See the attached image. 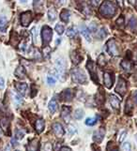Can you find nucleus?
I'll use <instances>...</instances> for the list:
<instances>
[{
    "label": "nucleus",
    "mask_w": 137,
    "mask_h": 151,
    "mask_svg": "<svg viewBox=\"0 0 137 151\" xmlns=\"http://www.w3.org/2000/svg\"><path fill=\"white\" fill-rule=\"evenodd\" d=\"M100 94H101V90H100V92H99V94L96 95V102L99 104H103L104 102V95L103 94L100 96Z\"/></svg>",
    "instance_id": "2f4dec72"
},
{
    "label": "nucleus",
    "mask_w": 137,
    "mask_h": 151,
    "mask_svg": "<svg viewBox=\"0 0 137 151\" xmlns=\"http://www.w3.org/2000/svg\"><path fill=\"white\" fill-rule=\"evenodd\" d=\"M87 68L88 69L92 80L95 83H98V75H97V70H96V67H95V63L91 59H88V61L87 63Z\"/></svg>",
    "instance_id": "39448f33"
},
{
    "label": "nucleus",
    "mask_w": 137,
    "mask_h": 151,
    "mask_svg": "<svg viewBox=\"0 0 137 151\" xmlns=\"http://www.w3.org/2000/svg\"><path fill=\"white\" fill-rule=\"evenodd\" d=\"M55 31H57L59 35H62L65 31V29H64V26H62V24H57L55 26Z\"/></svg>",
    "instance_id": "72a5a7b5"
},
{
    "label": "nucleus",
    "mask_w": 137,
    "mask_h": 151,
    "mask_svg": "<svg viewBox=\"0 0 137 151\" xmlns=\"http://www.w3.org/2000/svg\"><path fill=\"white\" fill-rule=\"evenodd\" d=\"M32 34L34 35V42L37 43V39H38V34H36V28L32 29Z\"/></svg>",
    "instance_id": "c03bdc74"
},
{
    "label": "nucleus",
    "mask_w": 137,
    "mask_h": 151,
    "mask_svg": "<svg viewBox=\"0 0 137 151\" xmlns=\"http://www.w3.org/2000/svg\"><path fill=\"white\" fill-rule=\"evenodd\" d=\"M126 135H127V132L126 130H123V132H120V135H119V138H118V141L121 143V142H123V140L126 138Z\"/></svg>",
    "instance_id": "58836bf2"
},
{
    "label": "nucleus",
    "mask_w": 137,
    "mask_h": 151,
    "mask_svg": "<svg viewBox=\"0 0 137 151\" xmlns=\"http://www.w3.org/2000/svg\"><path fill=\"white\" fill-rule=\"evenodd\" d=\"M43 5H44V1H43V0H35V1H34L35 11H36L37 12L42 11V9H43Z\"/></svg>",
    "instance_id": "412c9836"
},
{
    "label": "nucleus",
    "mask_w": 137,
    "mask_h": 151,
    "mask_svg": "<svg viewBox=\"0 0 137 151\" xmlns=\"http://www.w3.org/2000/svg\"><path fill=\"white\" fill-rule=\"evenodd\" d=\"M106 48H107V52L112 57H118L119 55V48L116 44L115 39H109L108 42L106 43Z\"/></svg>",
    "instance_id": "7ed1b4c3"
},
{
    "label": "nucleus",
    "mask_w": 137,
    "mask_h": 151,
    "mask_svg": "<svg viewBox=\"0 0 137 151\" xmlns=\"http://www.w3.org/2000/svg\"><path fill=\"white\" fill-rule=\"evenodd\" d=\"M115 1H116V3L118 4V6H119V7L123 8V6H124V2H123V0H115Z\"/></svg>",
    "instance_id": "de8ad7c7"
},
{
    "label": "nucleus",
    "mask_w": 137,
    "mask_h": 151,
    "mask_svg": "<svg viewBox=\"0 0 137 151\" xmlns=\"http://www.w3.org/2000/svg\"><path fill=\"white\" fill-rule=\"evenodd\" d=\"M80 32H81V34L83 35L84 38L87 39L88 42H90V39H91V38H90V32H89V29L87 26H80Z\"/></svg>",
    "instance_id": "6ab92c4d"
},
{
    "label": "nucleus",
    "mask_w": 137,
    "mask_h": 151,
    "mask_svg": "<svg viewBox=\"0 0 137 151\" xmlns=\"http://www.w3.org/2000/svg\"><path fill=\"white\" fill-rule=\"evenodd\" d=\"M107 151H118V148L112 142H110L107 145Z\"/></svg>",
    "instance_id": "f704fd0d"
},
{
    "label": "nucleus",
    "mask_w": 137,
    "mask_h": 151,
    "mask_svg": "<svg viewBox=\"0 0 137 151\" xmlns=\"http://www.w3.org/2000/svg\"><path fill=\"white\" fill-rule=\"evenodd\" d=\"M39 140L38 139L34 138V139L29 141L28 151H39Z\"/></svg>",
    "instance_id": "dca6fc26"
},
{
    "label": "nucleus",
    "mask_w": 137,
    "mask_h": 151,
    "mask_svg": "<svg viewBox=\"0 0 137 151\" xmlns=\"http://www.w3.org/2000/svg\"><path fill=\"white\" fill-rule=\"evenodd\" d=\"M134 1H135V0H130V3L131 2V3H133V4H134Z\"/></svg>",
    "instance_id": "5fc2aeb1"
},
{
    "label": "nucleus",
    "mask_w": 137,
    "mask_h": 151,
    "mask_svg": "<svg viewBox=\"0 0 137 151\" xmlns=\"http://www.w3.org/2000/svg\"><path fill=\"white\" fill-rule=\"evenodd\" d=\"M48 109H49L51 114H55V112H57V100H55V99L50 100V102L48 104Z\"/></svg>",
    "instance_id": "aec40b11"
},
{
    "label": "nucleus",
    "mask_w": 137,
    "mask_h": 151,
    "mask_svg": "<svg viewBox=\"0 0 137 151\" xmlns=\"http://www.w3.org/2000/svg\"><path fill=\"white\" fill-rule=\"evenodd\" d=\"M68 130L70 132V134H73L74 132H76L75 127H74L73 125H69V129H68Z\"/></svg>",
    "instance_id": "ea45409f"
},
{
    "label": "nucleus",
    "mask_w": 137,
    "mask_h": 151,
    "mask_svg": "<svg viewBox=\"0 0 137 151\" xmlns=\"http://www.w3.org/2000/svg\"><path fill=\"white\" fill-rule=\"evenodd\" d=\"M131 102H130V99L128 100V102H127V103H126V108H125V112H126V114L127 115H131L130 114V110L129 109H131Z\"/></svg>",
    "instance_id": "e433bc0d"
},
{
    "label": "nucleus",
    "mask_w": 137,
    "mask_h": 151,
    "mask_svg": "<svg viewBox=\"0 0 137 151\" xmlns=\"http://www.w3.org/2000/svg\"><path fill=\"white\" fill-rule=\"evenodd\" d=\"M14 74H15V76H16V77H18L20 79H24V78H25L27 72H25V69H24V68L23 66H19L16 69V70H15Z\"/></svg>",
    "instance_id": "a211bd4d"
},
{
    "label": "nucleus",
    "mask_w": 137,
    "mask_h": 151,
    "mask_svg": "<svg viewBox=\"0 0 137 151\" xmlns=\"http://www.w3.org/2000/svg\"><path fill=\"white\" fill-rule=\"evenodd\" d=\"M52 129H53V132L54 133L57 135V137H62L63 135L65 134V130L62 127V125L58 123V122H55L52 125Z\"/></svg>",
    "instance_id": "9d476101"
},
{
    "label": "nucleus",
    "mask_w": 137,
    "mask_h": 151,
    "mask_svg": "<svg viewBox=\"0 0 137 151\" xmlns=\"http://www.w3.org/2000/svg\"><path fill=\"white\" fill-rule=\"evenodd\" d=\"M136 140H137V135H136Z\"/></svg>",
    "instance_id": "4d7b16f0"
},
{
    "label": "nucleus",
    "mask_w": 137,
    "mask_h": 151,
    "mask_svg": "<svg viewBox=\"0 0 137 151\" xmlns=\"http://www.w3.org/2000/svg\"><path fill=\"white\" fill-rule=\"evenodd\" d=\"M116 24H118V26H122L124 24V18L122 16L119 17L118 20H116Z\"/></svg>",
    "instance_id": "79ce46f5"
},
{
    "label": "nucleus",
    "mask_w": 137,
    "mask_h": 151,
    "mask_svg": "<svg viewBox=\"0 0 137 151\" xmlns=\"http://www.w3.org/2000/svg\"><path fill=\"white\" fill-rule=\"evenodd\" d=\"M103 82L105 87L107 88H111L114 83V79H113V75L110 72H104L103 74Z\"/></svg>",
    "instance_id": "f8f14e48"
},
{
    "label": "nucleus",
    "mask_w": 137,
    "mask_h": 151,
    "mask_svg": "<svg viewBox=\"0 0 137 151\" xmlns=\"http://www.w3.org/2000/svg\"><path fill=\"white\" fill-rule=\"evenodd\" d=\"M84 115H85V112H84V110L82 109H76L74 111V118L75 119H82V117H84Z\"/></svg>",
    "instance_id": "bb28decb"
},
{
    "label": "nucleus",
    "mask_w": 137,
    "mask_h": 151,
    "mask_svg": "<svg viewBox=\"0 0 137 151\" xmlns=\"http://www.w3.org/2000/svg\"><path fill=\"white\" fill-rule=\"evenodd\" d=\"M58 1H59L60 4H64L66 2V0H58Z\"/></svg>",
    "instance_id": "864d4df0"
},
{
    "label": "nucleus",
    "mask_w": 137,
    "mask_h": 151,
    "mask_svg": "<svg viewBox=\"0 0 137 151\" xmlns=\"http://www.w3.org/2000/svg\"><path fill=\"white\" fill-rule=\"evenodd\" d=\"M60 151H72V150L68 147H62L61 148H60Z\"/></svg>",
    "instance_id": "09e8293b"
},
{
    "label": "nucleus",
    "mask_w": 137,
    "mask_h": 151,
    "mask_svg": "<svg viewBox=\"0 0 137 151\" xmlns=\"http://www.w3.org/2000/svg\"><path fill=\"white\" fill-rule=\"evenodd\" d=\"M70 57H72V62L74 64H79L81 62V60H82V58H83L79 54H77L76 52H72V54H70Z\"/></svg>",
    "instance_id": "b1692460"
},
{
    "label": "nucleus",
    "mask_w": 137,
    "mask_h": 151,
    "mask_svg": "<svg viewBox=\"0 0 137 151\" xmlns=\"http://www.w3.org/2000/svg\"><path fill=\"white\" fill-rule=\"evenodd\" d=\"M76 33H77V32H76V29L73 26H72V27H70V28L67 29V36L69 38H74Z\"/></svg>",
    "instance_id": "c85d7f7f"
},
{
    "label": "nucleus",
    "mask_w": 137,
    "mask_h": 151,
    "mask_svg": "<svg viewBox=\"0 0 137 151\" xmlns=\"http://www.w3.org/2000/svg\"><path fill=\"white\" fill-rule=\"evenodd\" d=\"M42 43H43L44 46L46 47L47 45L50 43L51 39H52V37H53L52 29L47 26H44L42 27Z\"/></svg>",
    "instance_id": "20e7f679"
},
{
    "label": "nucleus",
    "mask_w": 137,
    "mask_h": 151,
    "mask_svg": "<svg viewBox=\"0 0 137 151\" xmlns=\"http://www.w3.org/2000/svg\"><path fill=\"white\" fill-rule=\"evenodd\" d=\"M7 19L4 16H0V31L6 32L7 30Z\"/></svg>",
    "instance_id": "5701e85b"
},
{
    "label": "nucleus",
    "mask_w": 137,
    "mask_h": 151,
    "mask_svg": "<svg viewBox=\"0 0 137 151\" xmlns=\"http://www.w3.org/2000/svg\"><path fill=\"white\" fill-rule=\"evenodd\" d=\"M115 12H116V7L113 2L106 0V1H104L100 5V13L103 15V16L110 18V17H113L115 14Z\"/></svg>",
    "instance_id": "f257e3e1"
},
{
    "label": "nucleus",
    "mask_w": 137,
    "mask_h": 151,
    "mask_svg": "<svg viewBox=\"0 0 137 151\" xmlns=\"http://www.w3.org/2000/svg\"><path fill=\"white\" fill-rule=\"evenodd\" d=\"M70 106H63L62 110H61V117L63 118V120L65 122H69L70 118Z\"/></svg>",
    "instance_id": "4468645a"
},
{
    "label": "nucleus",
    "mask_w": 137,
    "mask_h": 151,
    "mask_svg": "<svg viewBox=\"0 0 137 151\" xmlns=\"http://www.w3.org/2000/svg\"><path fill=\"white\" fill-rule=\"evenodd\" d=\"M96 123H97V118L96 117H89L85 120V125L88 126H94Z\"/></svg>",
    "instance_id": "473e14b6"
},
{
    "label": "nucleus",
    "mask_w": 137,
    "mask_h": 151,
    "mask_svg": "<svg viewBox=\"0 0 137 151\" xmlns=\"http://www.w3.org/2000/svg\"><path fill=\"white\" fill-rule=\"evenodd\" d=\"M57 11H55V9L52 8L51 9H49V11H48V17H49L50 21H55V20L57 19Z\"/></svg>",
    "instance_id": "a878e982"
},
{
    "label": "nucleus",
    "mask_w": 137,
    "mask_h": 151,
    "mask_svg": "<svg viewBox=\"0 0 137 151\" xmlns=\"http://www.w3.org/2000/svg\"><path fill=\"white\" fill-rule=\"evenodd\" d=\"M72 80L77 84H85L87 83V76H85V72H83L82 69H72Z\"/></svg>",
    "instance_id": "f03ea898"
},
{
    "label": "nucleus",
    "mask_w": 137,
    "mask_h": 151,
    "mask_svg": "<svg viewBox=\"0 0 137 151\" xmlns=\"http://www.w3.org/2000/svg\"><path fill=\"white\" fill-rule=\"evenodd\" d=\"M73 90L72 89H66L60 94V98L64 102H70L73 99Z\"/></svg>",
    "instance_id": "9b49d317"
},
{
    "label": "nucleus",
    "mask_w": 137,
    "mask_h": 151,
    "mask_svg": "<svg viewBox=\"0 0 137 151\" xmlns=\"http://www.w3.org/2000/svg\"><path fill=\"white\" fill-rule=\"evenodd\" d=\"M21 1L24 2V3H25V2H27V0H21Z\"/></svg>",
    "instance_id": "6e6d98bb"
},
{
    "label": "nucleus",
    "mask_w": 137,
    "mask_h": 151,
    "mask_svg": "<svg viewBox=\"0 0 137 151\" xmlns=\"http://www.w3.org/2000/svg\"><path fill=\"white\" fill-rule=\"evenodd\" d=\"M60 19H61L63 22L68 23L70 19V11H67V9H63L61 13H60Z\"/></svg>",
    "instance_id": "393cba45"
},
{
    "label": "nucleus",
    "mask_w": 137,
    "mask_h": 151,
    "mask_svg": "<svg viewBox=\"0 0 137 151\" xmlns=\"http://www.w3.org/2000/svg\"><path fill=\"white\" fill-rule=\"evenodd\" d=\"M133 97H134V100H135L136 103H137V91H135V92H134V94H133Z\"/></svg>",
    "instance_id": "603ef678"
},
{
    "label": "nucleus",
    "mask_w": 137,
    "mask_h": 151,
    "mask_svg": "<svg viewBox=\"0 0 137 151\" xmlns=\"http://www.w3.org/2000/svg\"><path fill=\"white\" fill-rule=\"evenodd\" d=\"M131 145L130 143H124L122 145V151H131Z\"/></svg>",
    "instance_id": "c9c22d12"
},
{
    "label": "nucleus",
    "mask_w": 137,
    "mask_h": 151,
    "mask_svg": "<svg viewBox=\"0 0 137 151\" xmlns=\"http://www.w3.org/2000/svg\"><path fill=\"white\" fill-rule=\"evenodd\" d=\"M11 143H12V145H13V147H14V145H17V141H16V138H15V139H11Z\"/></svg>",
    "instance_id": "3c124183"
},
{
    "label": "nucleus",
    "mask_w": 137,
    "mask_h": 151,
    "mask_svg": "<svg viewBox=\"0 0 137 151\" xmlns=\"http://www.w3.org/2000/svg\"><path fill=\"white\" fill-rule=\"evenodd\" d=\"M44 149H45V151H52V145L50 144H46L44 147Z\"/></svg>",
    "instance_id": "49530a36"
},
{
    "label": "nucleus",
    "mask_w": 137,
    "mask_h": 151,
    "mask_svg": "<svg viewBox=\"0 0 137 151\" xmlns=\"http://www.w3.org/2000/svg\"><path fill=\"white\" fill-rule=\"evenodd\" d=\"M16 151H19V150H16Z\"/></svg>",
    "instance_id": "bf43d9fd"
},
{
    "label": "nucleus",
    "mask_w": 137,
    "mask_h": 151,
    "mask_svg": "<svg viewBox=\"0 0 137 151\" xmlns=\"http://www.w3.org/2000/svg\"><path fill=\"white\" fill-rule=\"evenodd\" d=\"M105 135V130L103 128H100L99 130H97L96 132H94L93 133V140L95 143L100 144L103 142V140L104 138Z\"/></svg>",
    "instance_id": "1a4fd4ad"
},
{
    "label": "nucleus",
    "mask_w": 137,
    "mask_h": 151,
    "mask_svg": "<svg viewBox=\"0 0 137 151\" xmlns=\"http://www.w3.org/2000/svg\"><path fill=\"white\" fill-rule=\"evenodd\" d=\"M5 87V81L2 77H0V89H3Z\"/></svg>",
    "instance_id": "a18cd8bd"
},
{
    "label": "nucleus",
    "mask_w": 137,
    "mask_h": 151,
    "mask_svg": "<svg viewBox=\"0 0 137 151\" xmlns=\"http://www.w3.org/2000/svg\"><path fill=\"white\" fill-rule=\"evenodd\" d=\"M44 126H45V123H44L43 119H42V118L37 119L36 122H35V129H36V132L38 133H40L44 130Z\"/></svg>",
    "instance_id": "f3484780"
},
{
    "label": "nucleus",
    "mask_w": 137,
    "mask_h": 151,
    "mask_svg": "<svg viewBox=\"0 0 137 151\" xmlns=\"http://www.w3.org/2000/svg\"><path fill=\"white\" fill-rule=\"evenodd\" d=\"M47 82H48V84H55V78H53V77H51V76H49L48 78H47Z\"/></svg>",
    "instance_id": "a19ab883"
},
{
    "label": "nucleus",
    "mask_w": 137,
    "mask_h": 151,
    "mask_svg": "<svg viewBox=\"0 0 137 151\" xmlns=\"http://www.w3.org/2000/svg\"><path fill=\"white\" fill-rule=\"evenodd\" d=\"M105 31V30L103 28V29H101L100 30V31L99 32V34H98V36H99V38H100V39H103V38H104L105 36H106V33L104 32Z\"/></svg>",
    "instance_id": "37998d69"
},
{
    "label": "nucleus",
    "mask_w": 137,
    "mask_h": 151,
    "mask_svg": "<svg viewBox=\"0 0 137 151\" xmlns=\"http://www.w3.org/2000/svg\"><path fill=\"white\" fill-rule=\"evenodd\" d=\"M120 66L124 70H126V72H130V70L133 69V64L130 61H128V60H123V61L120 63Z\"/></svg>",
    "instance_id": "4be33fe9"
},
{
    "label": "nucleus",
    "mask_w": 137,
    "mask_h": 151,
    "mask_svg": "<svg viewBox=\"0 0 137 151\" xmlns=\"http://www.w3.org/2000/svg\"><path fill=\"white\" fill-rule=\"evenodd\" d=\"M109 102L111 106L115 110H119L120 108V99L115 96V95H110Z\"/></svg>",
    "instance_id": "ddd939ff"
},
{
    "label": "nucleus",
    "mask_w": 137,
    "mask_h": 151,
    "mask_svg": "<svg viewBox=\"0 0 137 151\" xmlns=\"http://www.w3.org/2000/svg\"><path fill=\"white\" fill-rule=\"evenodd\" d=\"M98 64H99V66H100V67H104L105 66L106 59H105L104 54H101L99 55V57H98Z\"/></svg>",
    "instance_id": "cd10ccee"
},
{
    "label": "nucleus",
    "mask_w": 137,
    "mask_h": 151,
    "mask_svg": "<svg viewBox=\"0 0 137 151\" xmlns=\"http://www.w3.org/2000/svg\"><path fill=\"white\" fill-rule=\"evenodd\" d=\"M33 16L31 11H25L21 14V18H20V21H21V24L24 26H27L28 24L32 22Z\"/></svg>",
    "instance_id": "6e6552de"
},
{
    "label": "nucleus",
    "mask_w": 137,
    "mask_h": 151,
    "mask_svg": "<svg viewBox=\"0 0 137 151\" xmlns=\"http://www.w3.org/2000/svg\"><path fill=\"white\" fill-rule=\"evenodd\" d=\"M0 128L2 129L5 134L11 135V122L7 117H2L0 119Z\"/></svg>",
    "instance_id": "0eeeda50"
},
{
    "label": "nucleus",
    "mask_w": 137,
    "mask_h": 151,
    "mask_svg": "<svg viewBox=\"0 0 137 151\" xmlns=\"http://www.w3.org/2000/svg\"><path fill=\"white\" fill-rule=\"evenodd\" d=\"M136 125H137V120H136Z\"/></svg>",
    "instance_id": "13d9d810"
},
{
    "label": "nucleus",
    "mask_w": 137,
    "mask_h": 151,
    "mask_svg": "<svg viewBox=\"0 0 137 151\" xmlns=\"http://www.w3.org/2000/svg\"><path fill=\"white\" fill-rule=\"evenodd\" d=\"M82 11L84 14L85 15H88L90 14V9H89V6L87 4V3H82Z\"/></svg>",
    "instance_id": "7c9ffc66"
},
{
    "label": "nucleus",
    "mask_w": 137,
    "mask_h": 151,
    "mask_svg": "<svg viewBox=\"0 0 137 151\" xmlns=\"http://www.w3.org/2000/svg\"><path fill=\"white\" fill-rule=\"evenodd\" d=\"M115 91L118 94H120L121 96H124L125 95L127 91V83L123 78L119 77L118 84H116V87H115Z\"/></svg>",
    "instance_id": "423d86ee"
},
{
    "label": "nucleus",
    "mask_w": 137,
    "mask_h": 151,
    "mask_svg": "<svg viewBox=\"0 0 137 151\" xmlns=\"http://www.w3.org/2000/svg\"><path fill=\"white\" fill-rule=\"evenodd\" d=\"M14 87L16 88L17 91L21 94V95H24L25 92L27 90V84L25 83H18V82H15L14 83Z\"/></svg>",
    "instance_id": "2eb2a0df"
},
{
    "label": "nucleus",
    "mask_w": 137,
    "mask_h": 151,
    "mask_svg": "<svg viewBox=\"0 0 137 151\" xmlns=\"http://www.w3.org/2000/svg\"><path fill=\"white\" fill-rule=\"evenodd\" d=\"M129 27L131 29H135L137 27V19L133 17V18H131L130 20V22H129Z\"/></svg>",
    "instance_id": "c756f323"
},
{
    "label": "nucleus",
    "mask_w": 137,
    "mask_h": 151,
    "mask_svg": "<svg viewBox=\"0 0 137 151\" xmlns=\"http://www.w3.org/2000/svg\"><path fill=\"white\" fill-rule=\"evenodd\" d=\"M24 135V132H22L21 130H16V139H23Z\"/></svg>",
    "instance_id": "4c0bfd02"
},
{
    "label": "nucleus",
    "mask_w": 137,
    "mask_h": 151,
    "mask_svg": "<svg viewBox=\"0 0 137 151\" xmlns=\"http://www.w3.org/2000/svg\"><path fill=\"white\" fill-rule=\"evenodd\" d=\"M90 2L92 3L94 6H97V5L99 4V2H100V0H90Z\"/></svg>",
    "instance_id": "8fccbe9b"
}]
</instances>
